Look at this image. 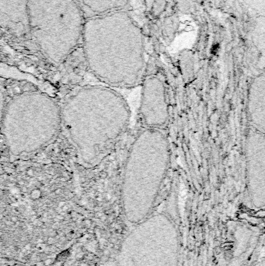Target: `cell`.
<instances>
[{"instance_id": "1", "label": "cell", "mask_w": 265, "mask_h": 266, "mask_svg": "<svg viewBox=\"0 0 265 266\" xmlns=\"http://www.w3.org/2000/svg\"><path fill=\"white\" fill-rule=\"evenodd\" d=\"M61 107L62 131L86 167L101 163L130 124L131 112L124 98L104 84L75 90Z\"/></svg>"}, {"instance_id": "2", "label": "cell", "mask_w": 265, "mask_h": 266, "mask_svg": "<svg viewBox=\"0 0 265 266\" xmlns=\"http://www.w3.org/2000/svg\"><path fill=\"white\" fill-rule=\"evenodd\" d=\"M82 46L89 70L104 85L122 88L142 83L144 36L125 10L86 19Z\"/></svg>"}, {"instance_id": "3", "label": "cell", "mask_w": 265, "mask_h": 266, "mask_svg": "<svg viewBox=\"0 0 265 266\" xmlns=\"http://www.w3.org/2000/svg\"><path fill=\"white\" fill-rule=\"evenodd\" d=\"M170 161L169 142L159 128H145L127 153L121 195L124 213L131 223L149 213L165 180Z\"/></svg>"}, {"instance_id": "4", "label": "cell", "mask_w": 265, "mask_h": 266, "mask_svg": "<svg viewBox=\"0 0 265 266\" xmlns=\"http://www.w3.org/2000/svg\"><path fill=\"white\" fill-rule=\"evenodd\" d=\"M2 114V135L14 158L41 152L62 130L61 104L41 90H26L13 96Z\"/></svg>"}, {"instance_id": "5", "label": "cell", "mask_w": 265, "mask_h": 266, "mask_svg": "<svg viewBox=\"0 0 265 266\" xmlns=\"http://www.w3.org/2000/svg\"><path fill=\"white\" fill-rule=\"evenodd\" d=\"M86 18L77 0H29L31 44L58 66L82 44Z\"/></svg>"}, {"instance_id": "6", "label": "cell", "mask_w": 265, "mask_h": 266, "mask_svg": "<svg viewBox=\"0 0 265 266\" xmlns=\"http://www.w3.org/2000/svg\"><path fill=\"white\" fill-rule=\"evenodd\" d=\"M177 229L166 216L159 214L141 223L124 242L120 266H177Z\"/></svg>"}, {"instance_id": "7", "label": "cell", "mask_w": 265, "mask_h": 266, "mask_svg": "<svg viewBox=\"0 0 265 266\" xmlns=\"http://www.w3.org/2000/svg\"><path fill=\"white\" fill-rule=\"evenodd\" d=\"M246 186L250 201L257 209L265 207V134L251 131L246 140Z\"/></svg>"}, {"instance_id": "8", "label": "cell", "mask_w": 265, "mask_h": 266, "mask_svg": "<svg viewBox=\"0 0 265 266\" xmlns=\"http://www.w3.org/2000/svg\"><path fill=\"white\" fill-rule=\"evenodd\" d=\"M140 114L145 128H159L169 118V107L166 87L156 76H145L142 82Z\"/></svg>"}, {"instance_id": "9", "label": "cell", "mask_w": 265, "mask_h": 266, "mask_svg": "<svg viewBox=\"0 0 265 266\" xmlns=\"http://www.w3.org/2000/svg\"><path fill=\"white\" fill-rule=\"evenodd\" d=\"M0 24L3 34L13 40L31 43L29 0H0Z\"/></svg>"}, {"instance_id": "10", "label": "cell", "mask_w": 265, "mask_h": 266, "mask_svg": "<svg viewBox=\"0 0 265 266\" xmlns=\"http://www.w3.org/2000/svg\"><path fill=\"white\" fill-rule=\"evenodd\" d=\"M248 113L257 130L265 134V76L255 79L248 94Z\"/></svg>"}, {"instance_id": "11", "label": "cell", "mask_w": 265, "mask_h": 266, "mask_svg": "<svg viewBox=\"0 0 265 266\" xmlns=\"http://www.w3.org/2000/svg\"><path fill=\"white\" fill-rule=\"evenodd\" d=\"M86 19L124 11L131 0H77Z\"/></svg>"}, {"instance_id": "12", "label": "cell", "mask_w": 265, "mask_h": 266, "mask_svg": "<svg viewBox=\"0 0 265 266\" xmlns=\"http://www.w3.org/2000/svg\"><path fill=\"white\" fill-rule=\"evenodd\" d=\"M51 259H47L46 261H44V264H45V265H48V264H51Z\"/></svg>"}, {"instance_id": "13", "label": "cell", "mask_w": 265, "mask_h": 266, "mask_svg": "<svg viewBox=\"0 0 265 266\" xmlns=\"http://www.w3.org/2000/svg\"><path fill=\"white\" fill-rule=\"evenodd\" d=\"M54 242V240L53 239V238H52V237H50V238H49V239H48V243L51 244H53Z\"/></svg>"}, {"instance_id": "14", "label": "cell", "mask_w": 265, "mask_h": 266, "mask_svg": "<svg viewBox=\"0 0 265 266\" xmlns=\"http://www.w3.org/2000/svg\"><path fill=\"white\" fill-rule=\"evenodd\" d=\"M30 248H31V246H30V244H26V245L25 246V249H26V250H30Z\"/></svg>"}, {"instance_id": "15", "label": "cell", "mask_w": 265, "mask_h": 266, "mask_svg": "<svg viewBox=\"0 0 265 266\" xmlns=\"http://www.w3.org/2000/svg\"><path fill=\"white\" fill-rule=\"evenodd\" d=\"M37 265H38V266H44V263H41V262H40V263H38V264H37Z\"/></svg>"}, {"instance_id": "16", "label": "cell", "mask_w": 265, "mask_h": 266, "mask_svg": "<svg viewBox=\"0 0 265 266\" xmlns=\"http://www.w3.org/2000/svg\"><path fill=\"white\" fill-rule=\"evenodd\" d=\"M104 254H109V251H104Z\"/></svg>"}]
</instances>
